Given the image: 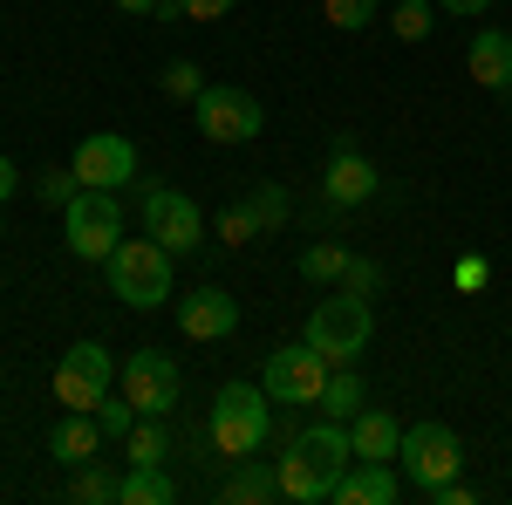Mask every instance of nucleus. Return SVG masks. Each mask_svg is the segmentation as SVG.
<instances>
[{
    "label": "nucleus",
    "mask_w": 512,
    "mask_h": 505,
    "mask_svg": "<svg viewBox=\"0 0 512 505\" xmlns=\"http://www.w3.org/2000/svg\"><path fill=\"white\" fill-rule=\"evenodd\" d=\"M96 424H103V437H130L137 403H130V396H123V403H110V396H103V403H96Z\"/></svg>",
    "instance_id": "7c9ffc66"
},
{
    "label": "nucleus",
    "mask_w": 512,
    "mask_h": 505,
    "mask_svg": "<svg viewBox=\"0 0 512 505\" xmlns=\"http://www.w3.org/2000/svg\"><path fill=\"white\" fill-rule=\"evenodd\" d=\"M123 396L137 403V417H171V410H178V396H185L178 362H171L164 349H137L130 362H123Z\"/></svg>",
    "instance_id": "9d476101"
},
{
    "label": "nucleus",
    "mask_w": 512,
    "mask_h": 505,
    "mask_svg": "<svg viewBox=\"0 0 512 505\" xmlns=\"http://www.w3.org/2000/svg\"><path fill=\"white\" fill-rule=\"evenodd\" d=\"M123 14H158V0H117Z\"/></svg>",
    "instance_id": "e433bc0d"
},
{
    "label": "nucleus",
    "mask_w": 512,
    "mask_h": 505,
    "mask_svg": "<svg viewBox=\"0 0 512 505\" xmlns=\"http://www.w3.org/2000/svg\"><path fill=\"white\" fill-rule=\"evenodd\" d=\"M123 505H178V485L164 478V465H130L123 471Z\"/></svg>",
    "instance_id": "412c9836"
},
{
    "label": "nucleus",
    "mask_w": 512,
    "mask_h": 505,
    "mask_svg": "<svg viewBox=\"0 0 512 505\" xmlns=\"http://www.w3.org/2000/svg\"><path fill=\"white\" fill-rule=\"evenodd\" d=\"M321 192H328V205H369V198L383 192V178H376V164L362 157L355 130H342V137L328 144V171H321Z\"/></svg>",
    "instance_id": "ddd939ff"
},
{
    "label": "nucleus",
    "mask_w": 512,
    "mask_h": 505,
    "mask_svg": "<svg viewBox=\"0 0 512 505\" xmlns=\"http://www.w3.org/2000/svg\"><path fill=\"white\" fill-rule=\"evenodd\" d=\"M96 451H103V424H96V410H69L62 424L48 430V458H62L69 471L89 465Z\"/></svg>",
    "instance_id": "dca6fc26"
},
{
    "label": "nucleus",
    "mask_w": 512,
    "mask_h": 505,
    "mask_svg": "<svg viewBox=\"0 0 512 505\" xmlns=\"http://www.w3.org/2000/svg\"><path fill=\"white\" fill-rule=\"evenodd\" d=\"M239 0H185V21H226Z\"/></svg>",
    "instance_id": "473e14b6"
},
{
    "label": "nucleus",
    "mask_w": 512,
    "mask_h": 505,
    "mask_svg": "<svg viewBox=\"0 0 512 505\" xmlns=\"http://www.w3.org/2000/svg\"><path fill=\"white\" fill-rule=\"evenodd\" d=\"M396 499H403V478L390 458H355L335 485V505H396Z\"/></svg>",
    "instance_id": "2eb2a0df"
},
{
    "label": "nucleus",
    "mask_w": 512,
    "mask_h": 505,
    "mask_svg": "<svg viewBox=\"0 0 512 505\" xmlns=\"http://www.w3.org/2000/svg\"><path fill=\"white\" fill-rule=\"evenodd\" d=\"M342 287H349V294H376V287H383V267H376V260H362V253H349Z\"/></svg>",
    "instance_id": "2f4dec72"
},
{
    "label": "nucleus",
    "mask_w": 512,
    "mask_h": 505,
    "mask_svg": "<svg viewBox=\"0 0 512 505\" xmlns=\"http://www.w3.org/2000/svg\"><path fill=\"white\" fill-rule=\"evenodd\" d=\"M117 492H123V478L110 465H96V458L76 465V478H69V499H76V505H110Z\"/></svg>",
    "instance_id": "5701e85b"
},
{
    "label": "nucleus",
    "mask_w": 512,
    "mask_h": 505,
    "mask_svg": "<svg viewBox=\"0 0 512 505\" xmlns=\"http://www.w3.org/2000/svg\"><path fill=\"white\" fill-rule=\"evenodd\" d=\"M76 178L96 185V192H123V185L137 178V144H130L123 130H89L76 144Z\"/></svg>",
    "instance_id": "9b49d317"
},
{
    "label": "nucleus",
    "mask_w": 512,
    "mask_h": 505,
    "mask_svg": "<svg viewBox=\"0 0 512 505\" xmlns=\"http://www.w3.org/2000/svg\"><path fill=\"white\" fill-rule=\"evenodd\" d=\"M437 7H444V14H485L492 0H437Z\"/></svg>",
    "instance_id": "c9c22d12"
},
{
    "label": "nucleus",
    "mask_w": 512,
    "mask_h": 505,
    "mask_svg": "<svg viewBox=\"0 0 512 505\" xmlns=\"http://www.w3.org/2000/svg\"><path fill=\"white\" fill-rule=\"evenodd\" d=\"M328 355L301 335V342H287V349H274L267 355V376H260V389L274 396V403H308L315 410V396H321V383H328Z\"/></svg>",
    "instance_id": "6e6552de"
},
{
    "label": "nucleus",
    "mask_w": 512,
    "mask_h": 505,
    "mask_svg": "<svg viewBox=\"0 0 512 505\" xmlns=\"http://www.w3.org/2000/svg\"><path fill=\"white\" fill-rule=\"evenodd\" d=\"M103 273H110V294H117L123 308L151 314L171 301V246H158V239H117V253L103 260Z\"/></svg>",
    "instance_id": "f03ea898"
},
{
    "label": "nucleus",
    "mask_w": 512,
    "mask_h": 505,
    "mask_svg": "<svg viewBox=\"0 0 512 505\" xmlns=\"http://www.w3.org/2000/svg\"><path fill=\"white\" fill-rule=\"evenodd\" d=\"M198 89H205V69H198V62H171V69H164V96H171V103H198Z\"/></svg>",
    "instance_id": "cd10ccee"
},
{
    "label": "nucleus",
    "mask_w": 512,
    "mask_h": 505,
    "mask_svg": "<svg viewBox=\"0 0 512 505\" xmlns=\"http://www.w3.org/2000/svg\"><path fill=\"white\" fill-rule=\"evenodd\" d=\"M246 205H253L260 233H280V226L294 219V205H287V185H253V192H246Z\"/></svg>",
    "instance_id": "a878e982"
},
{
    "label": "nucleus",
    "mask_w": 512,
    "mask_h": 505,
    "mask_svg": "<svg viewBox=\"0 0 512 505\" xmlns=\"http://www.w3.org/2000/svg\"><path fill=\"white\" fill-rule=\"evenodd\" d=\"M485 280V260H458V287H478Z\"/></svg>",
    "instance_id": "f704fd0d"
},
{
    "label": "nucleus",
    "mask_w": 512,
    "mask_h": 505,
    "mask_svg": "<svg viewBox=\"0 0 512 505\" xmlns=\"http://www.w3.org/2000/svg\"><path fill=\"white\" fill-rule=\"evenodd\" d=\"M465 62H472L478 89H512V35H506V28H478Z\"/></svg>",
    "instance_id": "f3484780"
},
{
    "label": "nucleus",
    "mask_w": 512,
    "mask_h": 505,
    "mask_svg": "<svg viewBox=\"0 0 512 505\" xmlns=\"http://www.w3.org/2000/svg\"><path fill=\"white\" fill-rule=\"evenodd\" d=\"M396 465H403V478H410L417 492H431V485H444V478H458L465 444H458L451 424H410L403 444H396Z\"/></svg>",
    "instance_id": "0eeeda50"
},
{
    "label": "nucleus",
    "mask_w": 512,
    "mask_h": 505,
    "mask_svg": "<svg viewBox=\"0 0 512 505\" xmlns=\"http://www.w3.org/2000/svg\"><path fill=\"white\" fill-rule=\"evenodd\" d=\"M110 383H117V362L103 342H76L55 362V403H69V410H96L110 396Z\"/></svg>",
    "instance_id": "1a4fd4ad"
},
{
    "label": "nucleus",
    "mask_w": 512,
    "mask_h": 505,
    "mask_svg": "<svg viewBox=\"0 0 512 505\" xmlns=\"http://www.w3.org/2000/svg\"><path fill=\"white\" fill-rule=\"evenodd\" d=\"M342 267H349V253H342L335 239H315V246L301 253V280H315V287H342Z\"/></svg>",
    "instance_id": "b1692460"
},
{
    "label": "nucleus",
    "mask_w": 512,
    "mask_h": 505,
    "mask_svg": "<svg viewBox=\"0 0 512 505\" xmlns=\"http://www.w3.org/2000/svg\"><path fill=\"white\" fill-rule=\"evenodd\" d=\"M178 335L185 342H233L239 335V301L226 287H192L178 301Z\"/></svg>",
    "instance_id": "4468645a"
},
{
    "label": "nucleus",
    "mask_w": 512,
    "mask_h": 505,
    "mask_svg": "<svg viewBox=\"0 0 512 505\" xmlns=\"http://www.w3.org/2000/svg\"><path fill=\"white\" fill-rule=\"evenodd\" d=\"M21 192V171H14V164H7V157H0V205H7V198Z\"/></svg>",
    "instance_id": "72a5a7b5"
},
{
    "label": "nucleus",
    "mask_w": 512,
    "mask_h": 505,
    "mask_svg": "<svg viewBox=\"0 0 512 505\" xmlns=\"http://www.w3.org/2000/svg\"><path fill=\"white\" fill-rule=\"evenodd\" d=\"M431 28H437L431 0H396L390 7V35L396 41H431Z\"/></svg>",
    "instance_id": "393cba45"
},
{
    "label": "nucleus",
    "mask_w": 512,
    "mask_h": 505,
    "mask_svg": "<svg viewBox=\"0 0 512 505\" xmlns=\"http://www.w3.org/2000/svg\"><path fill=\"white\" fill-rule=\"evenodd\" d=\"M506 96H512V89H506Z\"/></svg>",
    "instance_id": "4c0bfd02"
},
{
    "label": "nucleus",
    "mask_w": 512,
    "mask_h": 505,
    "mask_svg": "<svg viewBox=\"0 0 512 505\" xmlns=\"http://www.w3.org/2000/svg\"><path fill=\"white\" fill-rule=\"evenodd\" d=\"M62 233H69V253L76 260H110L117 253V239H123V205L117 192H96V185H82L69 205H62Z\"/></svg>",
    "instance_id": "39448f33"
},
{
    "label": "nucleus",
    "mask_w": 512,
    "mask_h": 505,
    "mask_svg": "<svg viewBox=\"0 0 512 505\" xmlns=\"http://www.w3.org/2000/svg\"><path fill=\"white\" fill-rule=\"evenodd\" d=\"M349 424H328L321 417L315 430H301V437H287V451H280V499L294 505H321L335 499V485H342V471H349Z\"/></svg>",
    "instance_id": "f257e3e1"
},
{
    "label": "nucleus",
    "mask_w": 512,
    "mask_h": 505,
    "mask_svg": "<svg viewBox=\"0 0 512 505\" xmlns=\"http://www.w3.org/2000/svg\"><path fill=\"white\" fill-rule=\"evenodd\" d=\"M226 505H274L280 499V471L260 465V458H233V478L219 485Z\"/></svg>",
    "instance_id": "6ab92c4d"
},
{
    "label": "nucleus",
    "mask_w": 512,
    "mask_h": 505,
    "mask_svg": "<svg viewBox=\"0 0 512 505\" xmlns=\"http://www.w3.org/2000/svg\"><path fill=\"white\" fill-rule=\"evenodd\" d=\"M198 130L212 137V144H253L260 130H267V110H260V96L253 89H239V82H205L192 103Z\"/></svg>",
    "instance_id": "423d86ee"
},
{
    "label": "nucleus",
    "mask_w": 512,
    "mask_h": 505,
    "mask_svg": "<svg viewBox=\"0 0 512 505\" xmlns=\"http://www.w3.org/2000/svg\"><path fill=\"white\" fill-rule=\"evenodd\" d=\"M144 233L171 246V253H192L198 239H205V212H198L185 192H171V185H151L144 192Z\"/></svg>",
    "instance_id": "f8f14e48"
},
{
    "label": "nucleus",
    "mask_w": 512,
    "mask_h": 505,
    "mask_svg": "<svg viewBox=\"0 0 512 505\" xmlns=\"http://www.w3.org/2000/svg\"><path fill=\"white\" fill-rule=\"evenodd\" d=\"M321 14H328V28H342V35H362V28L376 21V0H321Z\"/></svg>",
    "instance_id": "bb28decb"
},
{
    "label": "nucleus",
    "mask_w": 512,
    "mask_h": 505,
    "mask_svg": "<svg viewBox=\"0 0 512 505\" xmlns=\"http://www.w3.org/2000/svg\"><path fill=\"white\" fill-rule=\"evenodd\" d=\"M76 185H82L76 171H41V178H35V198H41V205H55V212H62V205L76 198Z\"/></svg>",
    "instance_id": "c756f323"
},
{
    "label": "nucleus",
    "mask_w": 512,
    "mask_h": 505,
    "mask_svg": "<svg viewBox=\"0 0 512 505\" xmlns=\"http://www.w3.org/2000/svg\"><path fill=\"white\" fill-rule=\"evenodd\" d=\"M315 410L328 417V424H349L355 410H362V376H355V362H349V369H328V383H321Z\"/></svg>",
    "instance_id": "aec40b11"
},
{
    "label": "nucleus",
    "mask_w": 512,
    "mask_h": 505,
    "mask_svg": "<svg viewBox=\"0 0 512 505\" xmlns=\"http://www.w3.org/2000/svg\"><path fill=\"white\" fill-rule=\"evenodd\" d=\"M123 444H130V465H164L171 458V424L164 417H137Z\"/></svg>",
    "instance_id": "4be33fe9"
},
{
    "label": "nucleus",
    "mask_w": 512,
    "mask_h": 505,
    "mask_svg": "<svg viewBox=\"0 0 512 505\" xmlns=\"http://www.w3.org/2000/svg\"><path fill=\"white\" fill-rule=\"evenodd\" d=\"M369 335H376V314H369V294H328L315 314H308V342H315L335 369H349L355 355L369 349Z\"/></svg>",
    "instance_id": "20e7f679"
},
{
    "label": "nucleus",
    "mask_w": 512,
    "mask_h": 505,
    "mask_svg": "<svg viewBox=\"0 0 512 505\" xmlns=\"http://www.w3.org/2000/svg\"><path fill=\"white\" fill-rule=\"evenodd\" d=\"M219 239H226V246H246V239H260V219H253V205H226V212H219Z\"/></svg>",
    "instance_id": "c85d7f7f"
},
{
    "label": "nucleus",
    "mask_w": 512,
    "mask_h": 505,
    "mask_svg": "<svg viewBox=\"0 0 512 505\" xmlns=\"http://www.w3.org/2000/svg\"><path fill=\"white\" fill-rule=\"evenodd\" d=\"M274 430V396L260 383H226L212 396V417H205V437L226 451V458H253Z\"/></svg>",
    "instance_id": "7ed1b4c3"
},
{
    "label": "nucleus",
    "mask_w": 512,
    "mask_h": 505,
    "mask_svg": "<svg viewBox=\"0 0 512 505\" xmlns=\"http://www.w3.org/2000/svg\"><path fill=\"white\" fill-rule=\"evenodd\" d=\"M396 444H403V424L390 410H355L349 417V451L355 458H390L396 465Z\"/></svg>",
    "instance_id": "a211bd4d"
}]
</instances>
